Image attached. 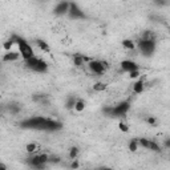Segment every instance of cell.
Returning <instances> with one entry per match:
<instances>
[{
	"instance_id": "6da1fadb",
	"label": "cell",
	"mask_w": 170,
	"mask_h": 170,
	"mask_svg": "<svg viewBox=\"0 0 170 170\" xmlns=\"http://www.w3.org/2000/svg\"><path fill=\"white\" fill-rule=\"evenodd\" d=\"M12 39H14V40H15V43L17 44L19 53H20V56L23 57L24 60H28V59H31V57H33V56H35L32 47H31L25 40L20 39V37H17V36H14Z\"/></svg>"
},
{
	"instance_id": "7a4b0ae2",
	"label": "cell",
	"mask_w": 170,
	"mask_h": 170,
	"mask_svg": "<svg viewBox=\"0 0 170 170\" xmlns=\"http://www.w3.org/2000/svg\"><path fill=\"white\" fill-rule=\"evenodd\" d=\"M68 14L70 15V17L73 19H79V17H84V12L80 9L76 4H73V3H70L69 4V9H68Z\"/></svg>"
},
{
	"instance_id": "3957f363",
	"label": "cell",
	"mask_w": 170,
	"mask_h": 170,
	"mask_svg": "<svg viewBox=\"0 0 170 170\" xmlns=\"http://www.w3.org/2000/svg\"><path fill=\"white\" fill-rule=\"evenodd\" d=\"M129 109V102H121L118 107H113V114L112 116H124Z\"/></svg>"
},
{
	"instance_id": "277c9868",
	"label": "cell",
	"mask_w": 170,
	"mask_h": 170,
	"mask_svg": "<svg viewBox=\"0 0 170 170\" xmlns=\"http://www.w3.org/2000/svg\"><path fill=\"white\" fill-rule=\"evenodd\" d=\"M89 68L92 69V72H94L96 75H102L105 72L104 66H102L101 61H96V60H91L89 61Z\"/></svg>"
},
{
	"instance_id": "5b68a950",
	"label": "cell",
	"mask_w": 170,
	"mask_h": 170,
	"mask_svg": "<svg viewBox=\"0 0 170 170\" xmlns=\"http://www.w3.org/2000/svg\"><path fill=\"white\" fill-rule=\"evenodd\" d=\"M140 49L144 53H152L154 51V41H145V40H141V43L138 44Z\"/></svg>"
},
{
	"instance_id": "8992f818",
	"label": "cell",
	"mask_w": 170,
	"mask_h": 170,
	"mask_svg": "<svg viewBox=\"0 0 170 170\" xmlns=\"http://www.w3.org/2000/svg\"><path fill=\"white\" fill-rule=\"evenodd\" d=\"M19 57H20V53H19V51H8V52L4 53V56H3V61H4V63L17 61Z\"/></svg>"
},
{
	"instance_id": "52a82bcc",
	"label": "cell",
	"mask_w": 170,
	"mask_h": 170,
	"mask_svg": "<svg viewBox=\"0 0 170 170\" xmlns=\"http://www.w3.org/2000/svg\"><path fill=\"white\" fill-rule=\"evenodd\" d=\"M121 68H122L124 72H131V70L140 69L138 65H137L134 61H130V60H125V61L121 63Z\"/></svg>"
},
{
	"instance_id": "ba28073f",
	"label": "cell",
	"mask_w": 170,
	"mask_h": 170,
	"mask_svg": "<svg viewBox=\"0 0 170 170\" xmlns=\"http://www.w3.org/2000/svg\"><path fill=\"white\" fill-rule=\"evenodd\" d=\"M86 61H91V59L86 57V56H82V54H80V53L73 56V63H75L76 66H82Z\"/></svg>"
},
{
	"instance_id": "9c48e42d",
	"label": "cell",
	"mask_w": 170,
	"mask_h": 170,
	"mask_svg": "<svg viewBox=\"0 0 170 170\" xmlns=\"http://www.w3.org/2000/svg\"><path fill=\"white\" fill-rule=\"evenodd\" d=\"M68 9H69V3L61 2L56 8H54V14L56 15H64V14L68 12Z\"/></svg>"
},
{
	"instance_id": "30bf717a",
	"label": "cell",
	"mask_w": 170,
	"mask_h": 170,
	"mask_svg": "<svg viewBox=\"0 0 170 170\" xmlns=\"http://www.w3.org/2000/svg\"><path fill=\"white\" fill-rule=\"evenodd\" d=\"M144 89H145V81H144L142 79L134 82V85H133V91H134V93H136V94H140V93H142V92H144Z\"/></svg>"
},
{
	"instance_id": "8fae6325",
	"label": "cell",
	"mask_w": 170,
	"mask_h": 170,
	"mask_svg": "<svg viewBox=\"0 0 170 170\" xmlns=\"http://www.w3.org/2000/svg\"><path fill=\"white\" fill-rule=\"evenodd\" d=\"M39 149H40V146L37 145V144H33V142H32V144H28V145L25 146V150H27L28 153H36Z\"/></svg>"
},
{
	"instance_id": "7c38bea8",
	"label": "cell",
	"mask_w": 170,
	"mask_h": 170,
	"mask_svg": "<svg viewBox=\"0 0 170 170\" xmlns=\"http://www.w3.org/2000/svg\"><path fill=\"white\" fill-rule=\"evenodd\" d=\"M122 47L125 48V49H129V51H133L134 48H136V44L133 43L131 40H129V39H126V40H124L122 41Z\"/></svg>"
},
{
	"instance_id": "4fadbf2b",
	"label": "cell",
	"mask_w": 170,
	"mask_h": 170,
	"mask_svg": "<svg viewBox=\"0 0 170 170\" xmlns=\"http://www.w3.org/2000/svg\"><path fill=\"white\" fill-rule=\"evenodd\" d=\"M93 89H94L96 92H104L105 89H107V84H105V82L98 81V82H96V84L93 85Z\"/></svg>"
},
{
	"instance_id": "5bb4252c",
	"label": "cell",
	"mask_w": 170,
	"mask_h": 170,
	"mask_svg": "<svg viewBox=\"0 0 170 170\" xmlns=\"http://www.w3.org/2000/svg\"><path fill=\"white\" fill-rule=\"evenodd\" d=\"M36 43H37V47H39L41 51H44V52H49V51H51L49 49V45H48V44L44 40H37Z\"/></svg>"
},
{
	"instance_id": "9a60e30c",
	"label": "cell",
	"mask_w": 170,
	"mask_h": 170,
	"mask_svg": "<svg viewBox=\"0 0 170 170\" xmlns=\"http://www.w3.org/2000/svg\"><path fill=\"white\" fill-rule=\"evenodd\" d=\"M75 110H77V112H82L85 109V102L82 101V100H77L75 102Z\"/></svg>"
},
{
	"instance_id": "2e32d148",
	"label": "cell",
	"mask_w": 170,
	"mask_h": 170,
	"mask_svg": "<svg viewBox=\"0 0 170 170\" xmlns=\"http://www.w3.org/2000/svg\"><path fill=\"white\" fill-rule=\"evenodd\" d=\"M79 153H80V150H79V147H70V150H69V158L70 159H76L79 157Z\"/></svg>"
},
{
	"instance_id": "e0dca14e",
	"label": "cell",
	"mask_w": 170,
	"mask_h": 170,
	"mask_svg": "<svg viewBox=\"0 0 170 170\" xmlns=\"http://www.w3.org/2000/svg\"><path fill=\"white\" fill-rule=\"evenodd\" d=\"M138 146H140L138 140H131L130 144H129V150L134 153V152H137V150H138Z\"/></svg>"
},
{
	"instance_id": "ac0fdd59",
	"label": "cell",
	"mask_w": 170,
	"mask_h": 170,
	"mask_svg": "<svg viewBox=\"0 0 170 170\" xmlns=\"http://www.w3.org/2000/svg\"><path fill=\"white\" fill-rule=\"evenodd\" d=\"M14 44H16L15 40H14V39H9V40H7L4 44H3V48H4V49L8 52V51H11V48H12V45H14Z\"/></svg>"
},
{
	"instance_id": "d6986e66",
	"label": "cell",
	"mask_w": 170,
	"mask_h": 170,
	"mask_svg": "<svg viewBox=\"0 0 170 170\" xmlns=\"http://www.w3.org/2000/svg\"><path fill=\"white\" fill-rule=\"evenodd\" d=\"M142 40L145 41H154V35H153V32H145L142 36Z\"/></svg>"
},
{
	"instance_id": "ffe728a7",
	"label": "cell",
	"mask_w": 170,
	"mask_h": 170,
	"mask_svg": "<svg viewBox=\"0 0 170 170\" xmlns=\"http://www.w3.org/2000/svg\"><path fill=\"white\" fill-rule=\"evenodd\" d=\"M130 73V79H138L140 77V75H141V72H140V69H136V70H131V72H129Z\"/></svg>"
},
{
	"instance_id": "44dd1931",
	"label": "cell",
	"mask_w": 170,
	"mask_h": 170,
	"mask_svg": "<svg viewBox=\"0 0 170 170\" xmlns=\"http://www.w3.org/2000/svg\"><path fill=\"white\" fill-rule=\"evenodd\" d=\"M118 128H120V130H121V131H124V133H125V131L129 130V126H128V125L125 124L124 121H121V122L118 124Z\"/></svg>"
},
{
	"instance_id": "7402d4cb",
	"label": "cell",
	"mask_w": 170,
	"mask_h": 170,
	"mask_svg": "<svg viewBox=\"0 0 170 170\" xmlns=\"http://www.w3.org/2000/svg\"><path fill=\"white\" fill-rule=\"evenodd\" d=\"M146 122L150 125H156L157 120H156V117H149V118H146Z\"/></svg>"
},
{
	"instance_id": "603a6c76",
	"label": "cell",
	"mask_w": 170,
	"mask_h": 170,
	"mask_svg": "<svg viewBox=\"0 0 170 170\" xmlns=\"http://www.w3.org/2000/svg\"><path fill=\"white\" fill-rule=\"evenodd\" d=\"M70 168H73V169H75V168H79V163H77V162H73L72 165H70Z\"/></svg>"
},
{
	"instance_id": "cb8c5ba5",
	"label": "cell",
	"mask_w": 170,
	"mask_h": 170,
	"mask_svg": "<svg viewBox=\"0 0 170 170\" xmlns=\"http://www.w3.org/2000/svg\"><path fill=\"white\" fill-rule=\"evenodd\" d=\"M5 168H7V166H5V165H3V163H0V170H4Z\"/></svg>"
},
{
	"instance_id": "d4e9b609",
	"label": "cell",
	"mask_w": 170,
	"mask_h": 170,
	"mask_svg": "<svg viewBox=\"0 0 170 170\" xmlns=\"http://www.w3.org/2000/svg\"><path fill=\"white\" fill-rule=\"evenodd\" d=\"M0 113H2V109H0Z\"/></svg>"
},
{
	"instance_id": "484cf974",
	"label": "cell",
	"mask_w": 170,
	"mask_h": 170,
	"mask_svg": "<svg viewBox=\"0 0 170 170\" xmlns=\"http://www.w3.org/2000/svg\"><path fill=\"white\" fill-rule=\"evenodd\" d=\"M124 2H128V0H124Z\"/></svg>"
}]
</instances>
